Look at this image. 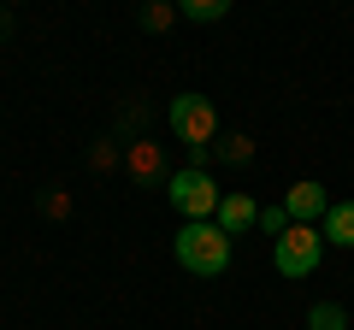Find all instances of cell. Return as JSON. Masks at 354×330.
<instances>
[{
  "mask_svg": "<svg viewBox=\"0 0 354 330\" xmlns=\"http://www.w3.org/2000/svg\"><path fill=\"white\" fill-rule=\"evenodd\" d=\"M225 236H248V224H260V201H254L248 189H225V201H218V218H213Z\"/></svg>",
  "mask_w": 354,
  "mask_h": 330,
  "instance_id": "8",
  "label": "cell"
},
{
  "mask_svg": "<svg viewBox=\"0 0 354 330\" xmlns=\"http://www.w3.org/2000/svg\"><path fill=\"white\" fill-rule=\"evenodd\" d=\"M319 254H325V230H319V224H290L278 242H272V266H278V278H313Z\"/></svg>",
  "mask_w": 354,
  "mask_h": 330,
  "instance_id": "4",
  "label": "cell"
},
{
  "mask_svg": "<svg viewBox=\"0 0 354 330\" xmlns=\"http://www.w3.org/2000/svg\"><path fill=\"white\" fill-rule=\"evenodd\" d=\"M12 30H18V18H12V6H0V41L12 36Z\"/></svg>",
  "mask_w": 354,
  "mask_h": 330,
  "instance_id": "17",
  "label": "cell"
},
{
  "mask_svg": "<svg viewBox=\"0 0 354 330\" xmlns=\"http://www.w3.org/2000/svg\"><path fill=\"white\" fill-rule=\"evenodd\" d=\"M177 18H183V24H225V18H230V0H183Z\"/></svg>",
  "mask_w": 354,
  "mask_h": 330,
  "instance_id": "12",
  "label": "cell"
},
{
  "mask_svg": "<svg viewBox=\"0 0 354 330\" xmlns=\"http://www.w3.org/2000/svg\"><path fill=\"white\" fill-rule=\"evenodd\" d=\"M260 230H266L272 242H278L283 230H290V213H283V206H260Z\"/></svg>",
  "mask_w": 354,
  "mask_h": 330,
  "instance_id": "16",
  "label": "cell"
},
{
  "mask_svg": "<svg viewBox=\"0 0 354 330\" xmlns=\"http://www.w3.org/2000/svg\"><path fill=\"white\" fill-rule=\"evenodd\" d=\"M325 242H337V248H354V201H330V213H325Z\"/></svg>",
  "mask_w": 354,
  "mask_h": 330,
  "instance_id": "9",
  "label": "cell"
},
{
  "mask_svg": "<svg viewBox=\"0 0 354 330\" xmlns=\"http://www.w3.org/2000/svg\"><path fill=\"white\" fill-rule=\"evenodd\" d=\"M171 248H177V266L195 271V278H218V271L230 266V236L213 224V218H207V224H183Z\"/></svg>",
  "mask_w": 354,
  "mask_h": 330,
  "instance_id": "1",
  "label": "cell"
},
{
  "mask_svg": "<svg viewBox=\"0 0 354 330\" xmlns=\"http://www.w3.org/2000/svg\"><path fill=\"white\" fill-rule=\"evenodd\" d=\"M171 24H177L171 0H148V6H136V30H148V36H165Z\"/></svg>",
  "mask_w": 354,
  "mask_h": 330,
  "instance_id": "11",
  "label": "cell"
},
{
  "mask_svg": "<svg viewBox=\"0 0 354 330\" xmlns=\"http://www.w3.org/2000/svg\"><path fill=\"white\" fill-rule=\"evenodd\" d=\"M36 213L48 218V224H65V218L77 213V201H71L65 189H41V195H36Z\"/></svg>",
  "mask_w": 354,
  "mask_h": 330,
  "instance_id": "14",
  "label": "cell"
},
{
  "mask_svg": "<svg viewBox=\"0 0 354 330\" xmlns=\"http://www.w3.org/2000/svg\"><path fill=\"white\" fill-rule=\"evenodd\" d=\"M307 330H348L342 301H313V307H307Z\"/></svg>",
  "mask_w": 354,
  "mask_h": 330,
  "instance_id": "15",
  "label": "cell"
},
{
  "mask_svg": "<svg viewBox=\"0 0 354 330\" xmlns=\"http://www.w3.org/2000/svg\"><path fill=\"white\" fill-rule=\"evenodd\" d=\"M88 171H95V177H113V171H124V148H118L113 136H101L95 148H88Z\"/></svg>",
  "mask_w": 354,
  "mask_h": 330,
  "instance_id": "13",
  "label": "cell"
},
{
  "mask_svg": "<svg viewBox=\"0 0 354 330\" xmlns=\"http://www.w3.org/2000/svg\"><path fill=\"white\" fill-rule=\"evenodd\" d=\"M106 136H113L118 148H130V142L153 136V106L142 101V95H124V106H118V118H113V130H106Z\"/></svg>",
  "mask_w": 354,
  "mask_h": 330,
  "instance_id": "7",
  "label": "cell"
},
{
  "mask_svg": "<svg viewBox=\"0 0 354 330\" xmlns=\"http://www.w3.org/2000/svg\"><path fill=\"white\" fill-rule=\"evenodd\" d=\"M165 124H171V136L183 142V148H213L218 142V106L207 101V95H177V101L165 106Z\"/></svg>",
  "mask_w": 354,
  "mask_h": 330,
  "instance_id": "3",
  "label": "cell"
},
{
  "mask_svg": "<svg viewBox=\"0 0 354 330\" xmlns=\"http://www.w3.org/2000/svg\"><path fill=\"white\" fill-rule=\"evenodd\" d=\"M165 201L183 213V224H207V218H218V201H225V189H218L207 171L183 165V171H171V183H165Z\"/></svg>",
  "mask_w": 354,
  "mask_h": 330,
  "instance_id": "2",
  "label": "cell"
},
{
  "mask_svg": "<svg viewBox=\"0 0 354 330\" xmlns=\"http://www.w3.org/2000/svg\"><path fill=\"white\" fill-rule=\"evenodd\" d=\"M283 213H290V224H325L330 189H325V183H313V177H301L290 195H283Z\"/></svg>",
  "mask_w": 354,
  "mask_h": 330,
  "instance_id": "6",
  "label": "cell"
},
{
  "mask_svg": "<svg viewBox=\"0 0 354 330\" xmlns=\"http://www.w3.org/2000/svg\"><path fill=\"white\" fill-rule=\"evenodd\" d=\"M213 159H218V165H248V159H254V142H248V130H218V142H213Z\"/></svg>",
  "mask_w": 354,
  "mask_h": 330,
  "instance_id": "10",
  "label": "cell"
},
{
  "mask_svg": "<svg viewBox=\"0 0 354 330\" xmlns=\"http://www.w3.org/2000/svg\"><path fill=\"white\" fill-rule=\"evenodd\" d=\"M124 177L136 183V189H165V183H171L165 148L153 136H142V142H130V148H124Z\"/></svg>",
  "mask_w": 354,
  "mask_h": 330,
  "instance_id": "5",
  "label": "cell"
}]
</instances>
